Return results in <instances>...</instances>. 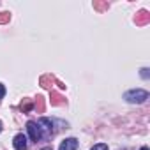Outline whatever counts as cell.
Masks as SVG:
<instances>
[{
	"label": "cell",
	"instance_id": "cell-1",
	"mask_svg": "<svg viewBox=\"0 0 150 150\" xmlns=\"http://www.w3.org/2000/svg\"><path fill=\"white\" fill-rule=\"evenodd\" d=\"M124 99L127 103H132V104H141L148 99V92L143 90V88H136V90H129L124 94Z\"/></svg>",
	"mask_w": 150,
	"mask_h": 150
},
{
	"label": "cell",
	"instance_id": "cell-2",
	"mask_svg": "<svg viewBox=\"0 0 150 150\" xmlns=\"http://www.w3.org/2000/svg\"><path fill=\"white\" fill-rule=\"evenodd\" d=\"M27 131H28V136L32 141H39L42 138V127H41V124H37L34 120L27 122Z\"/></svg>",
	"mask_w": 150,
	"mask_h": 150
},
{
	"label": "cell",
	"instance_id": "cell-3",
	"mask_svg": "<svg viewBox=\"0 0 150 150\" xmlns=\"http://www.w3.org/2000/svg\"><path fill=\"white\" fill-rule=\"evenodd\" d=\"M78 145H80V143H78L76 138H67V139H64V141L60 143L58 150H76Z\"/></svg>",
	"mask_w": 150,
	"mask_h": 150
},
{
	"label": "cell",
	"instance_id": "cell-4",
	"mask_svg": "<svg viewBox=\"0 0 150 150\" xmlns=\"http://www.w3.org/2000/svg\"><path fill=\"white\" fill-rule=\"evenodd\" d=\"M13 145L16 150H27V136L25 134H16L13 139Z\"/></svg>",
	"mask_w": 150,
	"mask_h": 150
},
{
	"label": "cell",
	"instance_id": "cell-5",
	"mask_svg": "<svg viewBox=\"0 0 150 150\" xmlns=\"http://www.w3.org/2000/svg\"><path fill=\"white\" fill-rule=\"evenodd\" d=\"M90 150H108V145H106V143H97V145H94Z\"/></svg>",
	"mask_w": 150,
	"mask_h": 150
},
{
	"label": "cell",
	"instance_id": "cell-6",
	"mask_svg": "<svg viewBox=\"0 0 150 150\" xmlns=\"http://www.w3.org/2000/svg\"><path fill=\"white\" fill-rule=\"evenodd\" d=\"M4 96H6V87H4L2 83H0V99H2Z\"/></svg>",
	"mask_w": 150,
	"mask_h": 150
},
{
	"label": "cell",
	"instance_id": "cell-7",
	"mask_svg": "<svg viewBox=\"0 0 150 150\" xmlns=\"http://www.w3.org/2000/svg\"><path fill=\"white\" fill-rule=\"evenodd\" d=\"M141 76L143 78H148V69H141Z\"/></svg>",
	"mask_w": 150,
	"mask_h": 150
},
{
	"label": "cell",
	"instance_id": "cell-8",
	"mask_svg": "<svg viewBox=\"0 0 150 150\" xmlns=\"http://www.w3.org/2000/svg\"><path fill=\"white\" fill-rule=\"evenodd\" d=\"M41 150H51V148H50V146H44V148H41Z\"/></svg>",
	"mask_w": 150,
	"mask_h": 150
},
{
	"label": "cell",
	"instance_id": "cell-9",
	"mask_svg": "<svg viewBox=\"0 0 150 150\" xmlns=\"http://www.w3.org/2000/svg\"><path fill=\"white\" fill-rule=\"evenodd\" d=\"M139 150H148V148H146V146H141V148H139Z\"/></svg>",
	"mask_w": 150,
	"mask_h": 150
},
{
	"label": "cell",
	"instance_id": "cell-10",
	"mask_svg": "<svg viewBox=\"0 0 150 150\" xmlns=\"http://www.w3.org/2000/svg\"><path fill=\"white\" fill-rule=\"evenodd\" d=\"M0 131H2V122H0Z\"/></svg>",
	"mask_w": 150,
	"mask_h": 150
}]
</instances>
